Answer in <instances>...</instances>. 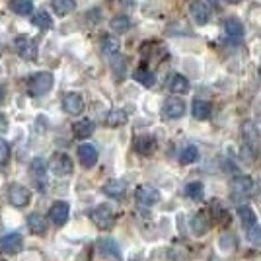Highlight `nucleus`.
Returning a JSON list of instances; mask_svg holds the SVG:
<instances>
[{
	"mask_svg": "<svg viewBox=\"0 0 261 261\" xmlns=\"http://www.w3.org/2000/svg\"><path fill=\"white\" fill-rule=\"evenodd\" d=\"M185 197L191 201H201L205 197V185L201 181H189L185 185Z\"/></svg>",
	"mask_w": 261,
	"mask_h": 261,
	"instance_id": "27",
	"label": "nucleus"
},
{
	"mask_svg": "<svg viewBox=\"0 0 261 261\" xmlns=\"http://www.w3.org/2000/svg\"><path fill=\"white\" fill-rule=\"evenodd\" d=\"M226 2H230V4H238L240 0H226Z\"/></svg>",
	"mask_w": 261,
	"mask_h": 261,
	"instance_id": "39",
	"label": "nucleus"
},
{
	"mask_svg": "<svg viewBox=\"0 0 261 261\" xmlns=\"http://www.w3.org/2000/svg\"><path fill=\"white\" fill-rule=\"evenodd\" d=\"M191 115L195 117L197 121H207L211 117V106L203 99H195L191 103Z\"/></svg>",
	"mask_w": 261,
	"mask_h": 261,
	"instance_id": "23",
	"label": "nucleus"
},
{
	"mask_svg": "<svg viewBox=\"0 0 261 261\" xmlns=\"http://www.w3.org/2000/svg\"><path fill=\"white\" fill-rule=\"evenodd\" d=\"M90 220L99 230H111L115 226V213L109 205H98L90 211Z\"/></svg>",
	"mask_w": 261,
	"mask_h": 261,
	"instance_id": "2",
	"label": "nucleus"
},
{
	"mask_svg": "<svg viewBox=\"0 0 261 261\" xmlns=\"http://www.w3.org/2000/svg\"><path fill=\"white\" fill-rule=\"evenodd\" d=\"M10 8L18 16H30L33 10V2L32 0H10Z\"/></svg>",
	"mask_w": 261,
	"mask_h": 261,
	"instance_id": "34",
	"label": "nucleus"
},
{
	"mask_svg": "<svg viewBox=\"0 0 261 261\" xmlns=\"http://www.w3.org/2000/svg\"><path fill=\"white\" fill-rule=\"evenodd\" d=\"M162 115L166 119H181L185 115V101L181 98H177V96L166 99Z\"/></svg>",
	"mask_w": 261,
	"mask_h": 261,
	"instance_id": "10",
	"label": "nucleus"
},
{
	"mask_svg": "<svg viewBox=\"0 0 261 261\" xmlns=\"http://www.w3.org/2000/svg\"><path fill=\"white\" fill-rule=\"evenodd\" d=\"M32 23L39 30H51L53 28V18L45 10H39L32 16Z\"/></svg>",
	"mask_w": 261,
	"mask_h": 261,
	"instance_id": "31",
	"label": "nucleus"
},
{
	"mask_svg": "<svg viewBox=\"0 0 261 261\" xmlns=\"http://www.w3.org/2000/svg\"><path fill=\"white\" fill-rule=\"evenodd\" d=\"M6 130H8V119L0 113V133H6Z\"/></svg>",
	"mask_w": 261,
	"mask_h": 261,
	"instance_id": "37",
	"label": "nucleus"
},
{
	"mask_svg": "<svg viewBox=\"0 0 261 261\" xmlns=\"http://www.w3.org/2000/svg\"><path fill=\"white\" fill-rule=\"evenodd\" d=\"M135 197H137V203L142 205V207H152L160 201V191L152 187V185H139L137 191H135Z\"/></svg>",
	"mask_w": 261,
	"mask_h": 261,
	"instance_id": "7",
	"label": "nucleus"
},
{
	"mask_svg": "<svg viewBox=\"0 0 261 261\" xmlns=\"http://www.w3.org/2000/svg\"><path fill=\"white\" fill-rule=\"evenodd\" d=\"M23 248V238L20 234L12 232V234H6L0 238V251L2 253H8V255H14Z\"/></svg>",
	"mask_w": 261,
	"mask_h": 261,
	"instance_id": "12",
	"label": "nucleus"
},
{
	"mask_svg": "<svg viewBox=\"0 0 261 261\" xmlns=\"http://www.w3.org/2000/svg\"><path fill=\"white\" fill-rule=\"evenodd\" d=\"M55 76L51 72H35L30 80H28V94L32 98H41L45 94H49L53 90Z\"/></svg>",
	"mask_w": 261,
	"mask_h": 261,
	"instance_id": "1",
	"label": "nucleus"
},
{
	"mask_svg": "<svg viewBox=\"0 0 261 261\" xmlns=\"http://www.w3.org/2000/svg\"><path fill=\"white\" fill-rule=\"evenodd\" d=\"M189 16L197 25H207L208 20H211V8L203 0H193L189 4Z\"/></svg>",
	"mask_w": 261,
	"mask_h": 261,
	"instance_id": "8",
	"label": "nucleus"
},
{
	"mask_svg": "<svg viewBox=\"0 0 261 261\" xmlns=\"http://www.w3.org/2000/svg\"><path fill=\"white\" fill-rule=\"evenodd\" d=\"M49 168H51V172L55 175H59V177H66V175L72 174V170H74V164L70 160V156L65 152H55L51 156V160H49Z\"/></svg>",
	"mask_w": 261,
	"mask_h": 261,
	"instance_id": "4",
	"label": "nucleus"
},
{
	"mask_svg": "<svg viewBox=\"0 0 261 261\" xmlns=\"http://www.w3.org/2000/svg\"><path fill=\"white\" fill-rule=\"evenodd\" d=\"M78 160L84 168H94L98 162V150L94 144H80L78 146Z\"/></svg>",
	"mask_w": 261,
	"mask_h": 261,
	"instance_id": "14",
	"label": "nucleus"
},
{
	"mask_svg": "<svg viewBox=\"0 0 261 261\" xmlns=\"http://www.w3.org/2000/svg\"><path fill=\"white\" fill-rule=\"evenodd\" d=\"M168 90H170L172 94H175V96H181V94H187V92H189V82H187L185 76L174 72L172 76L168 78Z\"/></svg>",
	"mask_w": 261,
	"mask_h": 261,
	"instance_id": "18",
	"label": "nucleus"
},
{
	"mask_svg": "<svg viewBox=\"0 0 261 261\" xmlns=\"http://www.w3.org/2000/svg\"><path fill=\"white\" fill-rule=\"evenodd\" d=\"M189 226H191V232H193L195 236H203L211 224H208V218L205 217L203 213H197V215H193L191 220H189Z\"/></svg>",
	"mask_w": 261,
	"mask_h": 261,
	"instance_id": "22",
	"label": "nucleus"
},
{
	"mask_svg": "<svg viewBox=\"0 0 261 261\" xmlns=\"http://www.w3.org/2000/svg\"><path fill=\"white\" fill-rule=\"evenodd\" d=\"M14 49L16 53L22 57L23 61H35L37 55H39V47H37V41L28 37V35H18L14 39Z\"/></svg>",
	"mask_w": 261,
	"mask_h": 261,
	"instance_id": "3",
	"label": "nucleus"
},
{
	"mask_svg": "<svg viewBox=\"0 0 261 261\" xmlns=\"http://www.w3.org/2000/svg\"><path fill=\"white\" fill-rule=\"evenodd\" d=\"M251 191H253V179H251L250 175H238V177H234L232 184H230V197H232L234 201L250 197Z\"/></svg>",
	"mask_w": 261,
	"mask_h": 261,
	"instance_id": "5",
	"label": "nucleus"
},
{
	"mask_svg": "<svg viewBox=\"0 0 261 261\" xmlns=\"http://www.w3.org/2000/svg\"><path fill=\"white\" fill-rule=\"evenodd\" d=\"M199 160V148H197L195 144H187L181 148V152H179V162L187 166V164H193Z\"/></svg>",
	"mask_w": 261,
	"mask_h": 261,
	"instance_id": "32",
	"label": "nucleus"
},
{
	"mask_svg": "<svg viewBox=\"0 0 261 261\" xmlns=\"http://www.w3.org/2000/svg\"><path fill=\"white\" fill-rule=\"evenodd\" d=\"M51 8L57 16H61V18H65L68 16L70 12H74L76 8V0H53L51 2Z\"/></svg>",
	"mask_w": 261,
	"mask_h": 261,
	"instance_id": "24",
	"label": "nucleus"
},
{
	"mask_svg": "<svg viewBox=\"0 0 261 261\" xmlns=\"http://www.w3.org/2000/svg\"><path fill=\"white\" fill-rule=\"evenodd\" d=\"M224 30H226V35H228L234 43H240L244 39V33H246L244 23L240 22L238 18H228L226 23H224Z\"/></svg>",
	"mask_w": 261,
	"mask_h": 261,
	"instance_id": "16",
	"label": "nucleus"
},
{
	"mask_svg": "<svg viewBox=\"0 0 261 261\" xmlns=\"http://www.w3.org/2000/svg\"><path fill=\"white\" fill-rule=\"evenodd\" d=\"M28 226L32 230L33 234H45L47 232V222H45V218L41 215H37V213H32L30 217H28Z\"/></svg>",
	"mask_w": 261,
	"mask_h": 261,
	"instance_id": "28",
	"label": "nucleus"
},
{
	"mask_svg": "<svg viewBox=\"0 0 261 261\" xmlns=\"http://www.w3.org/2000/svg\"><path fill=\"white\" fill-rule=\"evenodd\" d=\"M8 201H10L12 207L16 208H23L30 205V201H32V193H30V189L28 187H23L20 184H12L8 187Z\"/></svg>",
	"mask_w": 261,
	"mask_h": 261,
	"instance_id": "6",
	"label": "nucleus"
},
{
	"mask_svg": "<svg viewBox=\"0 0 261 261\" xmlns=\"http://www.w3.org/2000/svg\"><path fill=\"white\" fill-rule=\"evenodd\" d=\"M94 129H96V125H94L92 119H78L72 125V133H74L76 139H88V137H92Z\"/></svg>",
	"mask_w": 261,
	"mask_h": 261,
	"instance_id": "20",
	"label": "nucleus"
},
{
	"mask_svg": "<svg viewBox=\"0 0 261 261\" xmlns=\"http://www.w3.org/2000/svg\"><path fill=\"white\" fill-rule=\"evenodd\" d=\"M4 101H6V84L0 82V103H4Z\"/></svg>",
	"mask_w": 261,
	"mask_h": 261,
	"instance_id": "38",
	"label": "nucleus"
},
{
	"mask_svg": "<svg viewBox=\"0 0 261 261\" xmlns=\"http://www.w3.org/2000/svg\"><path fill=\"white\" fill-rule=\"evenodd\" d=\"M246 238L248 242L255 244V246H261V226L259 224H253L250 228H246Z\"/></svg>",
	"mask_w": 261,
	"mask_h": 261,
	"instance_id": "35",
	"label": "nucleus"
},
{
	"mask_svg": "<svg viewBox=\"0 0 261 261\" xmlns=\"http://www.w3.org/2000/svg\"><path fill=\"white\" fill-rule=\"evenodd\" d=\"M238 217H240V222L244 224V228H250L253 224H257V215H255L253 208L248 207V205H240Z\"/></svg>",
	"mask_w": 261,
	"mask_h": 261,
	"instance_id": "26",
	"label": "nucleus"
},
{
	"mask_svg": "<svg viewBox=\"0 0 261 261\" xmlns=\"http://www.w3.org/2000/svg\"><path fill=\"white\" fill-rule=\"evenodd\" d=\"M68 215H70V207L65 201H55L51 208H49V220L53 222L55 226H63L68 220Z\"/></svg>",
	"mask_w": 261,
	"mask_h": 261,
	"instance_id": "11",
	"label": "nucleus"
},
{
	"mask_svg": "<svg viewBox=\"0 0 261 261\" xmlns=\"http://www.w3.org/2000/svg\"><path fill=\"white\" fill-rule=\"evenodd\" d=\"M109 25H111V30L115 33H125L130 30V18L129 16H123V14L121 16H113Z\"/></svg>",
	"mask_w": 261,
	"mask_h": 261,
	"instance_id": "33",
	"label": "nucleus"
},
{
	"mask_svg": "<svg viewBox=\"0 0 261 261\" xmlns=\"http://www.w3.org/2000/svg\"><path fill=\"white\" fill-rule=\"evenodd\" d=\"M98 250L101 255H106V257H113V259H119L121 257V251H119V246H117V242L111 238H101L98 242Z\"/></svg>",
	"mask_w": 261,
	"mask_h": 261,
	"instance_id": "19",
	"label": "nucleus"
},
{
	"mask_svg": "<svg viewBox=\"0 0 261 261\" xmlns=\"http://www.w3.org/2000/svg\"><path fill=\"white\" fill-rule=\"evenodd\" d=\"M101 191L111 199H123L127 193V184L121 179H109L108 184L101 187Z\"/></svg>",
	"mask_w": 261,
	"mask_h": 261,
	"instance_id": "17",
	"label": "nucleus"
},
{
	"mask_svg": "<svg viewBox=\"0 0 261 261\" xmlns=\"http://www.w3.org/2000/svg\"><path fill=\"white\" fill-rule=\"evenodd\" d=\"M133 78H135L139 84H142L144 88H152L154 84H156V74H154L152 70H146V68H139V70L133 74Z\"/></svg>",
	"mask_w": 261,
	"mask_h": 261,
	"instance_id": "30",
	"label": "nucleus"
},
{
	"mask_svg": "<svg viewBox=\"0 0 261 261\" xmlns=\"http://www.w3.org/2000/svg\"><path fill=\"white\" fill-rule=\"evenodd\" d=\"M8 160H10V146L4 139H0V166H4Z\"/></svg>",
	"mask_w": 261,
	"mask_h": 261,
	"instance_id": "36",
	"label": "nucleus"
},
{
	"mask_svg": "<svg viewBox=\"0 0 261 261\" xmlns=\"http://www.w3.org/2000/svg\"><path fill=\"white\" fill-rule=\"evenodd\" d=\"M121 49V41L113 35H103L101 37V53L106 57H117Z\"/></svg>",
	"mask_w": 261,
	"mask_h": 261,
	"instance_id": "21",
	"label": "nucleus"
},
{
	"mask_svg": "<svg viewBox=\"0 0 261 261\" xmlns=\"http://www.w3.org/2000/svg\"><path fill=\"white\" fill-rule=\"evenodd\" d=\"M244 139H246V142L250 144V148H253V150H257L259 148V133H257V129H255V125L253 123H244Z\"/></svg>",
	"mask_w": 261,
	"mask_h": 261,
	"instance_id": "25",
	"label": "nucleus"
},
{
	"mask_svg": "<svg viewBox=\"0 0 261 261\" xmlns=\"http://www.w3.org/2000/svg\"><path fill=\"white\" fill-rule=\"evenodd\" d=\"M135 150L141 156H150L156 150V139L152 135H141L135 139Z\"/></svg>",
	"mask_w": 261,
	"mask_h": 261,
	"instance_id": "15",
	"label": "nucleus"
},
{
	"mask_svg": "<svg viewBox=\"0 0 261 261\" xmlns=\"http://www.w3.org/2000/svg\"><path fill=\"white\" fill-rule=\"evenodd\" d=\"M127 113L123 111V109H111L108 115H106V125L108 127H121V125H125L127 123Z\"/></svg>",
	"mask_w": 261,
	"mask_h": 261,
	"instance_id": "29",
	"label": "nucleus"
},
{
	"mask_svg": "<svg viewBox=\"0 0 261 261\" xmlns=\"http://www.w3.org/2000/svg\"><path fill=\"white\" fill-rule=\"evenodd\" d=\"M63 109L68 115H80L84 111V98L78 92H68L63 98Z\"/></svg>",
	"mask_w": 261,
	"mask_h": 261,
	"instance_id": "13",
	"label": "nucleus"
},
{
	"mask_svg": "<svg viewBox=\"0 0 261 261\" xmlns=\"http://www.w3.org/2000/svg\"><path fill=\"white\" fill-rule=\"evenodd\" d=\"M30 174H32V179L35 181L37 189L39 191H45L47 187V166L41 158H33L32 164H30Z\"/></svg>",
	"mask_w": 261,
	"mask_h": 261,
	"instance_id": "9",
	"label": "nucleus"
}]
</instances>
